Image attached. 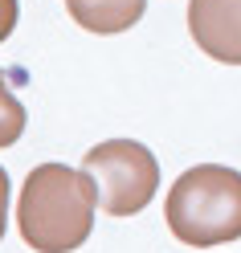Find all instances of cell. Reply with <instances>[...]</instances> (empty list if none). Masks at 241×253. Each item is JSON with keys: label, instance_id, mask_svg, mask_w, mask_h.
<instances>
[{"label": "cell", "instance_id": "cell-1", "mask_svg": "<svg viewBox=\"0 0 241 253\" xmlns=\"http://www.w3.org/2000/svg\"><path fill=\"white\" fill-rule=\"evenodd\" d=\"M98 192L82 168L41 164L29 171L17 200V229L37 253H74L94 229Z\"/></svg>", "mask_w": 241, "mask_h": 253}, {"label": "cell", "instance_id": "cell-2", "mask_svg": "<svg viewBox=\"0 0 241 253\" xmlns=\"http://www.w3.org/2000/svg\"><path fill=\"white\" fill-rule=\"evenodd\" d=\"M168 229L184 245H225L241 237V171L225 164L188 168L168 192Z\"/></svg>", "mask_w": 241, "mask_h": 253}, {"label": "cell", "instance_id": "cell-3", "mask_svg": "<svg viewBox=\"0 0 241 253\" xmlns=\"http://www.w3.org/2000/svg\"><path fill=\"white\" fill-rule=\"evenodd\" d=\"M82 171L94 180L98 209L110 216H135L159 192V160L135 139H106L90 147Z\"/></svg>", "mask_w": 241, "mask_h": 253}, {"label": "cell", "instance_id": "cell-4", "mask_svg": "<svg viewBox=\"0 0 241 253\" xmlns=\"http://www.w3.org/2000/svg\"><path fill=\"white\" fill-rule=\"evenodd\" d=\"M192 41L225 66H241V0H188Z\"/></svg>", "mask_w": 241, "mask_h": 253}, {"label": "cell", "instance_id": "cell-5", "mask_svg": "<svg viewBox=\"0 0 241 253\" xmlns=\"http://www.w3.org/2000/svg\"><path fill=\"white\" fill-rule=\"evenodd\" d=\"M66 8L90 33H123L147 12V0H66Z\"/></svg>", "mask_w": 241, "mask_h": 253}, {"label": "cell", "instance_id": "cell-6", "mask_svg": "<svg viewBox=\"0 0 241 253\" xmlns=\"http://www.w3.org/2000/svg\"><path fill=\"white\" fill-rule=\"evenodd\" d=\"M21 131H25V106L12 94L8 78L0 74V147H12L21 139Z\"/></svg>", "mask_w": 241, "mask_h": 253}, {"label": "cell", "instance_id": "cell-7", "mask_svg": "<svg viewBox=\"0 0 241 253\" xmlns=\"http://www.w3.org/2000/svg\"><path fill=\"white\" fill-rule=\"evenodd\" d=\"M12 29H17V0H0V41H8Z\"/></svg>", "mask_w": 241, "mask_h": 253}, {"label": "cell", "instance_id": "cell-8", "mask_svg": "<svg viewBox=\"0 0 241 253\" xmlns=\"http://www.w3.org/2000/svg\"><path fill=\"white\" fill-rule=\"evenodd\" d=\"M8 171L0 168V237H4V225H8Z\"/></svg>", "mask_w": 241, "mask_h": 253}]
</instances>
